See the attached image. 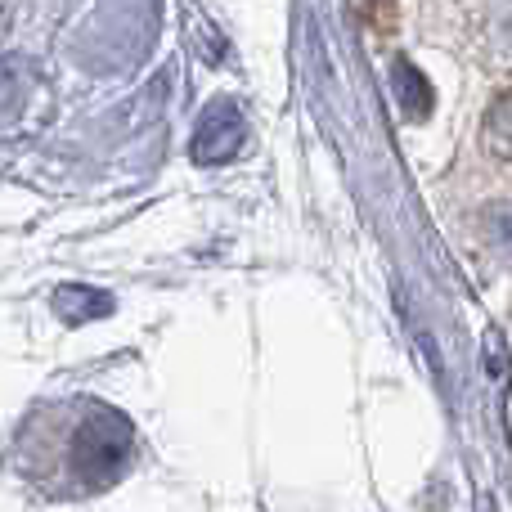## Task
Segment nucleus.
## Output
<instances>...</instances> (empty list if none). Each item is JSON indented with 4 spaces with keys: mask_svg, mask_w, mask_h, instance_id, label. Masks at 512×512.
Returning <instances> with one entry per match:
<instances>
[{
    "mask_svg": "<svg viewBox=\"0 0 512 512\" xmlns=\"http://www.w3.org/2000/svg\"><path fill=\"white\" fill-rule=\"evenodd\" d=\"M27 481L50 490L54 499H81L113 486L135 459V427L126 414L95 400H68L27 414L14 445Z\"/></svg>",
    "mask_w": 512,
    "mask_h": 512,
    "instance_id": "obj_1",
    "label": "nucleus"
},
{
    "mask_svg": "<svg viewBox=\"0 0 512 512\" xmlns=\"http://www.w3.org/2000/svg\"><path fill=\"white\" fill-rule=\"evenodd\" d=\"M481 153H486L490 167L504 171L512 180V77L486 99V113H481Z\"/></svg>",
    "mask_w": 512,
    "mask_h": 512,
    "instance_id": "obj_2",
    "label": "nucleus"
},
{
    "mask_svg": "<svg viewBox=\"0 0 512 512\" xmlns=\"http://www.w3.org/2000/svg\"><path fill=\"white\" fill-rule=\"evenodd\" d=\"M477 239L490 261L512 270V203H490L486 212L477 216Z\"/></svg>",
    "mask_w": 512,
    "mask_h": 512,
    "instance_id": "obj_3",
    "label": "nucleus"
}]
</instances>
